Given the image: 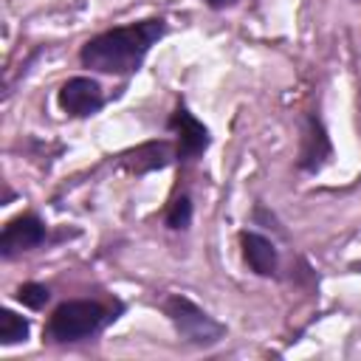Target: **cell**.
<instances>
[{"label":"cell","mask_w":361,"mask_h":361,"mask_svg":"<svg viewBox=\"0 0 361 361\" xmlns=\"http://www.w3.org/2000/svg\"><path fill=\"white\" fill-rule=\"evenodd\" d=\"M45 240H48V226H45L34 212H25V214L11 217V220L3 226V234H0V254H3V259H14V257L23 254V251L39 248Z\"/></svg>","instance_id":"8992f818"},{"label":"cell","mask_w":361,"mask_h":361,"mask_svg":"<svg viewBox=\"0 0 361 361\" xmlns=\"http://www.w3.org/2000/svg\"><path fill=\"white\" fill-rule=\"evenodd\" d=\"M166 319L172 322L175 333L186 341V344H195V347H214L223 336H226V324H220L214 316H209L200 305H195L192 299L175 293V296H166L161 302Z\"/></svg>","instance_id":"3957f363"},{"label":"cell","mask_w":361,"mask_h":361,"mask_svg":"<svg viewBox=\"0 0 361 361\" xmlns=\"http://www.w3.org/2000/svg\"><path fill=\"white\" fill-rule=\"evenodd\" d=\"M240 248H243V259L245 265L257 274V276H276L279 271V251L276 245L257 231H240Z\"/></svg>","instance_id":"9c48e42d"},{"label":"cell","mask_w":361,"mask_h":361,"mask_svg":"<svg viewBox=\"0 0 361 361\" xmlns=\"http://www.w3.org/2000/svg\"><path fill=\"white\" fill-rule=\"evenodd\" d=\"M333 158V141L322 124L319 116H307L305 130H302V144H299V161L296 166L302 172H319L324 164H330Z\"/></svg>","instance_id":"52a82bcc"},{"label":"cell","mask_w":361,"mask_h":361,"mask_svg":"<svg viewBox=\"0 0 361 361\" xmlns=\"http://www.w3.org/2000/svg\"><path fill=\"white\" fill-rule=\"evenodd\" d=\"M164 223H166L169 231H186L192 226V200H189V195H178L169 203V209L164 214Z\"/></svg>","instance_id":"8fae6325"},{"label":"cell","mask_w":361,"mask_h":361,"mask_svg":"<svg viewBox=\"0 0 361 361\" xmlns=\"http://www.w3.org/2000/svg\"><path fill=\"white\" fill-rule=\"evenodd\" d=\"M166 127H169V130L175 133V138H178V144H175V158H178L180 164L197 161V158L209 149V144H212L209 127H206L195 113H189V107H186L183 102L172 110Z\"/></svg>","instance_id":"277c9868"},{"label":"cell","mask_w":361,"mask_h":361,"mask_svg":"<svg viewBox=\"0 0 361 361\" xmlns=\"http://www.w3.org/2000/svg\"><path fill=\"white\" fill-rule=\"evenodd\" d=\"M113 310L93 299H71L54 307L45 324V336L56 344H73L96 336L107 322H113Z\"/></svg>","instance_id":"7a4b0ae2"},{"label":"cell","mask_w":361,"mask_h":361,"mask_svg":"<svg viewBox=\"0 0 361 361\" xmlns=\"http://www.w3.org/2000/svg\"><path fill=\"white\" fill-rule=\"evenodd\" d=\"M164 34H166L164 17H147L138 23L116 25V28H107V31L90 37L79 51V62L96 73L130 76L144 65L149 48Z\"/></svg>","instance_id":"6da1fadb"},{"label":"cell","mask_w":361,"mask_h":361,"mask_svg":"<svg viewBox=\"0 0 361 361\" xmlns=\"http://www.w3.org/2000/svg\"><path fill=\"white\" fill-rule=\"evenodd\" d=\"M56 104L71 118H87L104 107V93H102V85L96 79L71 76L68 82H62V87L56 93Z\"/></svg>","instance_id":"5b68a950"},{"label":"cell","mask_w":361,"mask_h":361,"mask_svg":"<svg viewBox=\"0 0 361 361\" xmlns=\"http://www.w3.org/2000/svg\"><path fill=\"white\" fill-rule=\"evenodd\" d=\"M28 333H31V324H28L25 316L14 313L11 307H6V310L0 313V344H3V347L23 344V341L28 338Z\"/></svg>","instance_id":"30bf717a"},{"label":"cell","mask_w":361,"mask_h":361,"mask_svg":"<svg viewBox=\"0 0 361 361\" xmlns=\"http://www.w3.org/2000/svg\"><path fill=\"white\" fill-rule=\"evenodd\" d=\"M169 161H172V144L169 141H144V144L118 155V166L130 175H147V172L164 169Z\"/></svg>","instance_id":"ba28073f"},{"label":"cell","mask_w":361,"mask_h":361,"mask_svg":"<svg viewBox=\"0 0 361 361\" xmlns=\"http://www.w3.org/2000/svg\"><path fill=\"white\" fill-rule=\"evenodd\" d=\"M48 299H51V290L42 282H23L17 288V302L31 307V310H42L48 305Z\"/></svg>","instance_id":"7c38bea8"},{"label":"cell","mask_w":361,"mask_h":361,"mask_svg":"<svg viewBox=\"0 0 361 361\" xmlns=\"http://www.w3.org/2000/svg\"><path fill=\"white\" fill-rule=\"evenodd\" d=\"M209 8H214V11H220V8H228V6H234L237 0H203Z\"/></svg>","instance_id":"4fadbf2b"}]
</instances>
